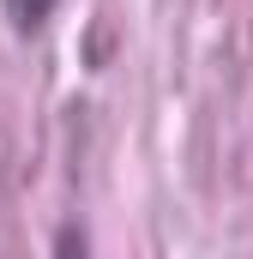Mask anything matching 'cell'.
I'll return each instance as SVG.
<instances>
[{
    "instance_id": "cell-1",
    "label": "cell",
    "mask_w": 253,
    "mask_h": 259,
    "mask_svg": "<svg viewBox=\"0 0 253 259\" xmlns=\"http://www.w3.org/2000/svg\"><path fill=\"white\" fill-rule=\"evenodd\" d=\"M55 6H61V0H6V18H12L18 36H36V30L55 18Z\"/></svg>"
},
{
    "instance_id": "cell-2",
    "label": "cell",
    "mask_w": 253,
    "mask_h": 259,
    "mask_svg": "<svg viewBox=\"0 0 253 259\" xmlns=\"http://www.w3.org/2000/svg\"><path fill=\"white\" fill-rule=\"evenodd\" d=\"M55 259H91V247H85V235H78L72 223H66V229H61V241H55Z\"/></svg>"
}]
</instances>
